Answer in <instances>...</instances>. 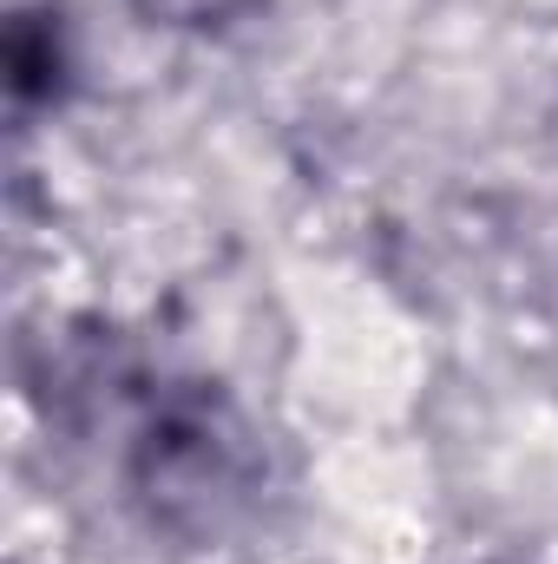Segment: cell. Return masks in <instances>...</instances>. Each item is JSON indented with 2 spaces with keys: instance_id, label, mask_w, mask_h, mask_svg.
<instances>
[{
  "instance_id": "3",
  "label": "cell",
  "mask_w": 558,
  "mask_h": 564,
  "mask_svg": "<svg viewBox=\"0 0 558 564\" xmlns=\"http://www.w3.org/2000/svg\"><path fill=\"white\" fill-rule=\"evenodd\" d=\"M144 13H158V20H171V26H224V20H237L250 0H139Z\"/></svg>"
},
{
  "instance_id": "1",
  "label": "cell",
  "mask_w": 558,
  "mask_h": 564,
  "mask_svg": "<svg viewBox=\"0 0 558 564\" xmlns=\"http://www.w3.org/2000/svg\"><path fill=\"white\" fill-rule=\"evenodd\" d=\"M126 473H132V492L151 512V525H164L178 539H217L257 499L264 453L224 394L184 388V394H164L144 408Z\"/></svg>"
},
{
  "instance_id": "2",
  "label": "cell",
  "mask_w": 558,
  "mask_h": 564,
  "mask_svg": "<svg viewBox=\"0 0 558 564\" xmlns=\"http://www.w3.org/2000/svg\"><path fill=\"white\" fill-rule=\"evenodd\" d=\"M7 73H13V99L20 106L60 99V86H66V26H60V13H20L13 20Z\"/></svg>"
}]
</instances>
